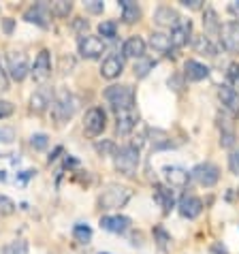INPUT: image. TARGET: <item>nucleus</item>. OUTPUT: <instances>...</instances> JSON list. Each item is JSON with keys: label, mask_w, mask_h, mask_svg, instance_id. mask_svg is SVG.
I'll return each instance as SVG.
<instances>
[{"label": "nucleus", "mask_w": 239, "mask_h": 254, "mask_svg": "<svg viewBox=\"0 0 239 254\" xmlns=\"http://www.w3.org/2000/svg\"><path fill=\"white\" fill-rule=\"evenodd\" d=\"M124 70V60L120 58L118 54H111L103 60V66H101V75L105 79H116V77L122 75Z\"/></svg>", "instance_id": "nucleus-13"}, {"label": "nucleus", "mask_w": 239, "mask_h": 254, "mask_svg": "<svg viewBox=\"0 0 239 254\" xmlns=\"http://www.w3.org/2000/svg\"><path fill=\"white\" fill-rule=\"evenodd\" d=\"M229 11L233 13L235 17H239V0H235V2H231V6H229Z\"/></svg>", "instance_id": "nucleus-44"}, {"label": "nucleus", "mask_w": 239, "mask_h": 254, "mask_svg": "<svg viewBox=\"0 0 239 254\" xmlns=\"http://www.w3.org/2000/svg\"><path fill=\"white\" fill-rule=\"evenodd\" d=\"M229 79H231V88L239 94V64H231L229 68Z\"/></svg>", "instance_id": "nucleus-34"}, {"label": "nucleus", "mask_w": 239, "mask_h": 254, "mask_svg": "<svg viewBox=\"0 0 239 254\" xmlns=\"http://www.w3.org/2000/svg\"><path fill=\"white\" fill-rule=\"evenodd\" d=\"M73 237L77 244H88L92 239V229L88 224H75L73 227Z\"/></svg>", "instance_id": "nucleus-28"}, {"label": "nucleus", "mask_w": 239, "mask_h": 254, "mask_svg": "<svg viewBox=\"0 0 239 254\" xmlns=\"http://www.w3.org/2000/svg\"><path fill=\"white\" fill-rule=\"evenodd\" d=\"M190 32H192V24L190 22H179L175 28H171V43L173 47H184L188 43V39H190Z\"/></svg>", "instance_id": "nucleus-18"}, {"label": "nucleus", "mask_w": 239, "mask_h": 254, "mask_svg": "<svg viewBox=\"0 0 239 254\" xmlns=\"http://www.w3.org/2000/svg\"><path fill=\"white\" fill-rule=\"evenodd\" d=\"M222 47L231 54H239V22H229L220 28Z\"/></svg>", "instance_id": "nucleus-9"}, {"label": "nucleus", "mask_w": 239, "mask_h": 254, "mask_svg": "<svg viewBox=\"0 0 239 254\" xmlns=\"http://www.w3.org/2000/svg\"><path fill=\"white\" fill-rule=\"evenodd\" d=\"M107 126V116L101 107H92L86 114V120H83V128H86V135L90 137H98Z\"/></svg>", "instance_id": "nucleus-7"}, {"label": "nucleus", "mask_w": 239, "mask_h": 254, "mask_svg": "<svg viewBox=\"0 0 239 254\" xmlns=\"http://www.w3.org/2000/svg\"><path fill=\"white\" fill-rule=\"evenodd\" d=\"M154 22L163 28H175L181 22V17L178 15V11L171 9V6H158V9L154 11Z\"/></svg>", "instance_id": "nucleus-15"}, {"label": "nucleus", "mask_w": 239, "mask_h": 254, "mask_svg": "<svg viewBox=\"0 0 239 254\" xmlns=\"http://www.w3.org/2000/svg\"><path fill=\"white\" fill-rule=\"evenodd\" d=\"M9 90V75H6V70L0 66V92H6Z\"/></svg>", "instance_id": "nucleus-40"}, {"label": "nucleus", "mask_w": 239, "mask_h": 254, "mask_svg": "<svg viewBox=\"0 0 239 254\" xmlns=\"http://www.w3.org/2000/svg\"><path fill=\"white\" fill-rule=\"evenodd\" d=\"M15 209H17V205L9 199V196L0 194V216H13L15 214Z\"/></svg>", "instance_id": "nucleus-31"}, {"label": "nucleus", "mask_w": 239, "mask_h": 254, "mask_svg": "<svg viewBox=\"0 0 239 254\" xmlns=\"http://www.w3.org/2000/svg\"><path fill=\"white\" fill-rule=\"evenodd\" d=\"M163 173H165L167 184L171 188H186L188 182H190V173L181 167H165Z\"/></svg>", "instance_id": "nucleus-11"}, {"label": "nucleus", "mask_w": 239, "mask_h": 254, "mask_svg": "<svg viewBox=\"0 0 239 254\" xmlns=\"http://www.w3.org/2000/svg\"><path fill=\"white\" fill-rule=\"evenodd\" d=\"M122 54L126 56V58H143L145 54V41L141 37H130L126 39V43L122 47Z\"/></svg>", "instance_id": "nucleus-20"}, {"label": "nucleus", "mask_w": 239, "mask_h": 254, "mask_svg": "<svg viewBox=\"0 0 239 254\" xmlns=\"http://www.w3.org/2000/svg\"><path fill=\"white\" fill-rule=\"evenodd\" d=\"M116 30H118V24L116 22H103L98 26V32L101 37H107V39H114L116 37Z\"/></svg>", "instance_id": "nucleus-32"}, {"label": "nucleus", "mask_w": 239, "mask_h": 254, "mask_svg": "<svg viewBox=\"0 0 239 254\" xmlns=\"http://www.w3.org/2000/svg\"><path fill=\"white\" fill-rule=\"evenodd\" d=\"M154 235H156V237H158V246H160V248H163V250H167V246H169V242H171V237H169V235H167V231L158 227L156 231H154Z\"/></svg>", "instance_id": "nucleus-37"}, {"label": "nucleus", "mask_w": 239, "mask_h": 254, "mask_svg": "<svg viewBox=\"0 0 239 254\" xmlns=\"http://www.w3.org/2000/svg\"><path fill=\"white\" fill-rule=\"evenodd\" d=\"M203 24H205L207 30H220V28H218V22H216V13L212 9L205 11V19H203Z\"/></svg>", "instance_id": "nucleus-35"}, {"label": "nucleus", "mask_w": 239, "mask_h": 254, "mask_svg": "<svg viewBox=\"0 0 239 254\" xmlns=\"http://www.w3.org/2000/svg\"><path fill=\"white\" fill-rule=\"evenodd\" d=\"M101 254H105V252H101Z\"/></svg>", "instance_id": "nucleus-46"}, {"label": "nucleus", "mask_w": 239, "mask_h": 254, "mask_svg": "<svg viewBox=\"0 0 239 254\" xmlns=\"http://www.w3.org/2000/svg\"><path fill=\"white\" fill-rule=\"evenodd\" d=\"M150 45L156 49L158 54H165V56H173V43H171V37L163 32H152L150 34Z\"/></svg>", "instance_id": "nucleus-22"}, {"label": "nucleus", "mask_w": 239, "mask_h": 254, "mask_svg": "<svg viewBox=\"0 0 239 254\" xmlns=\"http://www.w3.org/2000/svg\"><path fill=\"white\" fill-rule=\"evenodd\" d=\"M120 6H122V19L126 24H132L141 17V9H139V4L132 2V0H120Z\"/></svg>", "instance_id": "nucleus-25"}, {"label": "nucleus", "mask_w": 239, "mask_h": 254, "mask_svg": "<svg viewBox=\"0 0 239 254\" xmlns=\"http://www.w3.org/2000/svg\"><path fill=\"white\" fill-rule=\"evenodd\" d=\"M116 116H118L116 130L120 132V135H128V132H132V128L137 126V120H139V116L135 114V109L116 111Z\"/></svg>", "instance_id": "nucleus-16"}, {"label": "nucleus", "mask_w": 239, "mask_h": 254, "mask_svg": "<svg viewBox=\"0 0 239 254\" xmlns=\"http://www.w3.org/2000/svg\"><path fill=\"white\" fill-rule=\"evenodd\" d=\"M154 199H156V203L163 207V211H171V207H173V192L169 188L156 184L154 186Z\"/></svg>", "instance_id": "nucleus-24"}, {"label": "nucleus", "mask_w": 239, "mask_h": 254, "mask_svg": "<svg viewBox=\"0 0 239 254\" xmlns=\"http://www.w3.org/2000/svg\"><path fill=\"white\" fill-rule=\"evenodd\" d=\"M6 66H9V73L15 81H24L28 75V58L24 52H9L6 54Z\"/></svg>", "instance_id": "nucleus-8"}, {"label": "nucleus", "mask_w": 239, "mask_h": 254, "mask_svg": "<svg viewBox=\"0 0 239 254\" xmlns=\"http://www.w3.org/2000/svg\"><path fill=\"white\" fill-rule=\"evenodd\" d=\"M190 178L196 180L201 186L205 188H212L218 180H220V169H218L216 165H212V162H201V165H196L192 169Z\"/></svg>", "instance_id": "nucleus-6"}, {"label": "nucleus", "mask_w": 239, "mask_h": 254, "mask_svg": "<svg viewBox=\"0 0 239 254\" xmlns=\"http://www.w3.org/2000/svg\"><path fill=\"white\" fill-rule=\"evenodd\" d=\"M73 11V2H66V0H58L49 6V13L56 17H68V13Z\"/></svg>", "instance_id": "nucleus-29"}, {"label": "nucleus", "mask_w": 239, "mask_h": 254, "mask_svg": "<svg viewBox=\"0 0 239 254\" xmlns=\"http://www.w3.org/2000/svg\"><path fill=\"white\" fill-rule=\"evenodd\" d=\"M218 96H220L222 105L227 107L231 114H239V94L235 92L231 86H220V90H218Z\"/></svg>", "instance_id": "nucleus-21"}, {"label": "nucleus", "mask_w": 239, "mask_h": 254, "mask_svg": "<svg viewBox=\"0 0 239 254\" xmlns=\"http://www.w3.org/2000/svg\"><path fill=\"white\" fill-rule=\"evenodd\" d=\"M77 111V98L66 92V90H62L54 96V103H52V114L54 118L58 120V122H66L68 118H73V114Z\"/></svg>", "instance_id": "nucleus-4"}, {"label": "nucleus", "mask_w": 239, "mask_h": 254, "mask_svg": "<svg viewBox=\"0 0 239 254\" xmlns=\"http://www.w3.org/2000/svg\"><path fill=\"white\" fill-rule=\"evenodd\" d=\"M101 227L105 231H109V233H124L126 229L130 227V220L126 216H120V214H116V216H103L101 218Z\"/></svg>", "instance_id": "nucleus-17"}, {"label": "nucleus", "mask_w": 239, "mask_h": 254, "mask_svg": "<svg viewBox=\"0 0 239 254\" xmlns=\"http://www.w3.org/2000/svg\"><path fill=\"white\" fill-rule=\"evenodd\" d=\"M194 49L199 54H205V56H216V47L212 45V41L205 34H201V37L194 39Z\"/></svg>", "instance_id": "nucleus-27"}, {"label": "nucleus", "mask_w": 239, "mask_h": 254, "mask_svg": "<svg viewBox=\"0 0 239 254\" xmlns=\"http://www.w3.org/2000/svg\"><path fill=\"white\" fill-rule=\"evenodd\" d=\"M86 9L92 11V13H101V11L105 9V4L98 2V0H90V2H86Z\"/></svg>", "instance_id": "nucleus-41"}, {"label": "nucleus", "mask_w": 239, "mask_h": 254, "mask_svg": "<svg viewBox=\"0 0 239 254\" xmlns=\"http://www.w3.org/2000/svg\"><path fill=\"white\" fill-rule=\"evenodd\" d=\"M229 169H231V173H233V175H239V150L231 152V156H229Z\"/></svg>", "instance_id": "nucleus-38"}, {"label": "nucleus", "mask_w": 239, "mask_h": 254, "mask_svg": "<svg viewBox=\"0 0 239 254\" xmlns=\"http://www.w3.org/2000/svg\"><path fill=\"white\" fill-rule=\"evenodd\" d=\"M0 254H28V242H24V239H13V242L2 246Z\"/></svg>", "instance_id": "nucleus-26"}, {"label": "nucleus", "mask_w": 239, "mask_h": 254, "mask_svg": "<svg viewBox=\"0 0 239 254\" xmlns=\"http://www.w3.org/2000/svg\"><path fill=\"white\" fill-rule=\"evenodd\" d=\"M186 6H190V9H199L201 6V0H181Z\"/></svg>", "instance_id": "nucleus-43"}, {"label": "nucleus", "mask_w": 239, "mask_h": 254, "mask_svg": "<svg viewBox=\"0 0 239 254\" xmlns=\"http://www.w3.org/2000/svg\"><path fill=\"white\" fill-rule=\"evenodd\" d=\"M130 190L126 186H120V184H109L107 188L101 192L98 196V205L103 209H118V207H124L130 199Z\"/></svg>", "instance_id": "nucleus-2"}, {"label": "nucleus", "mask_w": 239, "mask_h": 254, "mask_svg": "<svg viewBox=\"0 0 239 254\" xmlns=\"http://www.w3.org/2000/svg\"><path fill=\"white\" fill-rule=\"evenodd\" d=\"M179 214L184 216V218H196V216H201V211H203V201L199 199V196H192V194H188V196H181V201H179Z\"/></svg>", "instance_id": "nucleus-14"}, {"label": "nucleus", "mask_w": 239, "mask_h": 254, "mask_svg": "<svg viewBox=\"0 0 239 254\" xmlns=\"http://www.w3.org/2000/svg\"><path fill=\"white\" fill-rule=\"evenodd\" d=\"M26 22H30V24H37V26H41V28H47L49 26V9L45 4H34V6H30V9L26 11Z\"/></svg>", "instance_id": "nucleus-19"}, {"label": "nucleus", "mask_w": 239, "mask_h": 254, "mask_svg": "<svg viewBox=\"0 0 239 254\" xmlns=\"http://www.w3.org/2000/svg\"><path fill=\"white\" fill-rule=\"evenodd\" d=\"M52 103H54V92L49 88L34 90V94L30 96V109L34 114H43L47 107H52Z\"/></svg>", "instance_id": "nucleus-12"}, {"label": "nucleus", "mask_w": 239, "mask_h": 254, "mask_svg": "<svg viewBox=\"0 0 239 254\" xmlns=\"http://www.w3.org/2000/svg\"><path fill=\"white\" fill-rule=\"evenodd\" d=\"M75 30H79V32H83V30H88V22L83 17H79V19H75Z\"/></svg>", "instance_id": "nucleus-42"}, {"label": "nucleus", "mask_w": 239, "mask_h": 254, "mask_svg": "<svg viewBox=\"0 0 239 254\" xmlns=\"http://www.w3.org/2000/svg\"><path fill=\"white\" fill-rule=\"evenodd\" d=\"M30 145L34 150H45L49 145V139H47V135H43V132H37V135L30 137Z\"/></svg>", "instance_id": "nucleus-33"}, {"label": "nucleus", "mask_w": 239, "mask_h": 254, "mask_svg": "<svg viewBox=\"0 0 239 254\" xmlns=\"http://www.w3.org/2000/svg\"><path fill=\"white\" fill-rule=\"evenodd\" d=\"M116 162V169L126 178H132L137 173V167H139V147L135 145H124L120 147L114 156Z\"/></svg>", "instance_id": "nucleus-3"}, {"label": "nucleus", "mask_w": 239, "mask_h": 254, "mask_svg": "<svg viewBox=\"0 0 239 254\" xmlns=\"http://www.w3.org/2000/svg\"><path fill=\"white\" fill-rule=\"evenodd\" d=\"M184 70H186V77L190 81H201L209 75V68L205 64H201V62H196V60H188L184 64Z\"/></svg>", "instance_id": "nucleus-23"}, {"label": "nucleus", "mask_w": 239, "mask_h": 254, "mask_svg": "<svg viewBox=\"0 0 239 254\" xmlns=\"http://www.w3.org/2000/svg\"><path fill=\"white\" fill-rule=\"evenodd\" d=\"M4 30H6V32L13 30V22H11V19H4Z\"/></svg>", "instance_id": "nucleus-45"}, {"label": "nucleus", "mask_w": 239, "mask_h": 254, "mask_svg": "<svg viewBox=\"0 0 239 254\" xmlns=\"http://www.w3.org/2000/svg\"><path fill=\"white\" fill-rule=\"evenodd\" d=\"M77 47H79L81 58L96 60V58H101L103 52H105V41L101 37H92V34H81Z\"/></svg>", "instance_id": "nucleus-5"}, {"label": "nucleus", "mask_w": 239, "mask_h": 254, "mask_svg": "<svg viewBox=\"0 0 239 254\" xmlns=\"http://www.w3.org/2000/svg\"><path fill=\"white\" fill-rule=\"evenodd\" d=\"M105 98L116 111L135 109V90L130 86H109L105 90Z\"/></svg>", "instance_id": "nucleus-1"}, {"label": "nucleus", "mask_w": 239, "mask_h": 254, "mask_svg": "<svg viewBox=\"0 0 239 254\" xmlns=\"http://www.w3.org/2000/svg\"><path fill=\"white\" fill-rule=\"evenodd\" d=\"M30 73L34 77V81H45L47 77L52 75V56H49L47 49H41L39 52V56L34 58Z\"/></svg>", "instance_id": "nucleus-10"}, {"label": "nucleus", "mask_w": 239, "mask_h": 254, "mask_svg": "<svg viewBox=\"0 0 239 254\" xmlns=\"http://www.w3.org/2000/svg\"><path fill=\"white\" fill-rule=\"evenodd\" d=\"M96 152L98 154H103V156H105V154H114V156H116V145L114 143H111V141H103V143H101V141H98V143H96Z\"/></svg>", "instance_id": "nucleus-36"}, {"label": "nucleus", "mask_w": 239, "mask_h": 254, "mask_svg": "<svg viewBox=\"0 0 239 254\" xmlns=\"http://www.w3.org/2000/svg\"><path fill=\"white\" fill-rule=\"evenodd\" d=\"M13 114V105L9 101H0V118H9Z\"/></svg>", "instance_id": "nucleus-39"}, {"label": "nucleus", "mask_w": 239, "mask_h": 254, "mask_svg": "<svg viewBox=\"0 0 239 254\" xmlns=\"http://www.w3.org/2000/svg\"><path fill=\"white\" fill-rule=\"evenodd\" d=\"M154 64H156L154 60L139 58V60L135 62V75H137V77H145L147 73H150V68H154Z\"/></svg>", "instance_id": "nucleus-30"}]
</instances>
